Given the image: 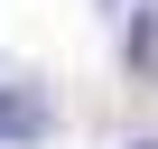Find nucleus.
Wrapping results in <instances>:
<instances>
[{
  "label": "nucleus",
  "instance_id": "obj_2",
  "mask_svg": "<svg viewBox=\"0 0 158 149\" xmlns=\"http://www.w3.org/2000/svg\"><path fill=\"white\" fill-rule=\"evenodd\" d=\"M130 149H158V140H130Z\"/></svg>",
  "mask_w": 158,
  "mask_h": 149
},
{
  "label": "nucleus",
  "instance_id": "obj_1",
  "mask_svg": "<svg viewBox=\"0 0 158 149\" xmlns=\"http://www.w3.org/2000/svg\"><path fill=\"white\" fill-rule=\"evenodd\" d=\"M0 140H37V103H10L0 93Z\"/></svg>",
  "mask_w": 158,
  "mask_h": 149
}]
</instances>
